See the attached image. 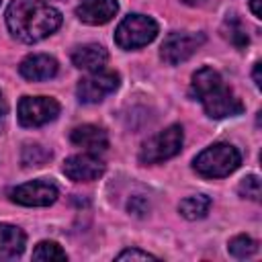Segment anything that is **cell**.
<instances>
[{
	"instance_id": "16",
	"label": "cell",
	"mask_w": 262,
	"mask_h": 262,
	"mask_svg": "<svg viewBox=\"0 0 262 262\" xmlns=\"http://www.w3.org/2000/svg\"><path fill=\"white\" fill-rule=\"evenodd\" d=\"M209 207H211V199L207 194H192L180 201L178 211L184 219L194 221V219H203L209 213Z\"/></svg>"
},
{
	"instance_id": "4",
	"label": "cell",
	"mask_w": 262,
	"mask_h": 262,
	"mask_svg": "<svg viewBox=\"0 0 262 262\" xmlns=\"http://www.w3.org/2000/svg\"><path fill=\"white\" fill-rule=\"evenodd\" d=\"M156 35H158V25L151 16L129 14L119 23L115 31V43L121 49H137L151 43Z\"/></svg>"
},
{
	"instance_id": "14",
	"label": "cell",
	"mask_w": 262,
	"mask_h": 262,
	"mask_svg": "<svg viewBox=\"0 0 262 262\" xmlns=\"http://www.w3.org/2000/svg\"><path fill=\"white\" fill-rule=\"evenodd\" d=\"M25 233L20 227L10 223H0V262L16 260L25 252Z\"/></svg>"
},
{
	"instance_id": "5",
	"label": "cell",
	"mask_w": 262,
	"mask_h": 262,
	"mask_svg": "<svg viewBox=\"0 0 262 262\" xmlns=\"http://www.w3.org/2000/svg\"><path fill=\"white\" fill-rule=\"evenodd\" d=\"M182 127L180 125H170L164 131L156 133L149 137L141 149H139V162L141 164H160L168 158H174L182 149Z\"/></svg>"
},
{
	"instance_id": "2",
	"label": "cell",
	"mask_w": 262,
	"mask_h": 262,
	"mask_svg": "<svg viewBox=\"0 0 262 262\" xmlns=\"http://www.w3.org/2000/svg\"><path fill=\"white\" fill-rule=\"evenodd\" d=\"M192 94L203 102L205 113L211 119H225L235 117L244 111V104L233 94L231 88H227L213 68H201L192 76Z\"/></svg>"
},
{
	"instance_id": "7",
	"label": "cell",
	"mask_w": 262,
	"mask_h": 262,
	"mask_svg": "<svg viewBox=\"0 0 262 262\" xmlns=\"http://www.w3.org/2000/svg\"><path fill=\"white\" fill-rule=\"evenodd\" d=\"M59 115V102L49 96H23L18 102V121L23 127H41Z\"/></svg>"
},
{
	"instance_id": "25",
	"label": "cell",
	"mask_w": 262,
	"mask_h": 262,
	"mask_svg": "<svg viewBox=\"0 0 262 262\" xmlns=\"http://www.w3.org/2000/svg\"><path fill=\"white\" fill-rule=\"evenodd\" d=\"M254 82H256V86L260 88V63H254Z\"/></svg>"
},
{
	"instance_id": "20",
	"label": "cell",
	"mask_w": 262,
	"mask_h": 262,
	"mask_svg": "<svg viewBox=\"0 0 262 262\" xmlns=\"http://www.w3.org/2000/svg\"><path fill=\"white\" fill-rule=\"evenodd\" d=\"M227 250H229V254L235 256V258H250V256H254V254L258 252V244H256L250 235H235V237L229 242Z\"/></svg>"
},
{
	"instance_id": "17",
	"label": "cell",
	"mask_w": 262,
	"mask_h": 262,
	"mask_svg": "<svg viewBox=\"0 0 262 262\" xmlns=\"http://www.w3.org/2000/svg\"><path fill=\"white\" fill-rule=\"evenodd\" d=\"M221 31H223V37H225L233 47H237V49H244V47L250 43L248 33H246V27L242 25V20H239L235 14H229V16L223 20Z\"/></svg>"
},
{
	"instance_id": "9",
	"label": "cell",
	"mask_w": 262,
	"mask_h": 262,
	"mask_svg": "<svg viewBox=\"0 0 262 262\" xmlns=\"http://www.w3.org/2000/svg\"><path fill=\"white\" fill-rule=\"evenodd\" d=\"M10 199L25 207H47L57 199V186L49 180H31L10 190Z\"/></svg>"
},
{
	"instance_id": "12",
	"label": "cell",
	"mask_w": 262,
	"mask_h": 262,
	"mask_svg": "<svg viewBox=\"0 0 262 262\" xmlns=\"http://www.w3.org/2000/svg\"><path fill=\"white\" fill-rule=\"evenodd\" d=\"M18 72L23 78L31 80V82H41V80H49L57 74V61L51 55L45 53H33L29 57H25L18 66Z\"/></svg>"
},
{
	"instance_id": "27",
	"label": "cell",
	"mask_w": 262,
	"mask_h": 262,
	"mask_svg": "<svg viewBox=\"0 0 262 262\" xmlns=\"http://www.w3.org/2000/svg\"><path fill=\"white\" fill-rule=\"evenodd\" d=\"M184 4H199V2H203V0H182Z\"/></svg>"
},
{
	"instance_id": "19",
	"label": "cell",
	"mask_w": 262,
	"mask_h": 262,
	"mask_svg": "<svg viewBox=\"0 0 262 262\" xmlns=\"http://www.w3.org/2000/svg\"><path fill=\"white\" fill-rule=\"evenodd\" d=\"M66 252L59 248V244L55 242H39L33 250V260H41V262H53V260H66Z\"/></svg>"
},
{
	"instance_id": "13",
	"label": "cell",
	"mask_w": 262,
	"mask_h": 262,
	"mask_svg": "<svg viewBox=\"0 0 262 262\" xmlns=\"http://www.w3.org/2000/svg\"><path fill=\"white\" fill-rule=\"evenodd\" d=\"M106 61H108V53L98 43H86V45H80L72 51V63L78 70L98 72L106 66Z\"/></svg>"
},
{
	"instance_id": "6",
	"label": "cell",
	"mask_w": 262,
	"mask_h": 262,
	"mask_svg": "<svg viewBox=\"0 0 262 262\" xmlns=\"http://www.w3.org/2000/svg\"><path fill=\"white\" fill-rule=\"evenodd\" d=\"M203 43H205V33H190V31L170 33L160 47V55L166 63L176 66L186 61L192 53H196Z\"/></svg>"
},
{
	"instance_id": "23",
	"label": "cell",
	"mask_w": 262,
	"mask_h": 262,
	"mask_svg": "<svg viewBox=\"0 0 262 262\" xmlns=\"http://www.w3.org/2000/svg\"><path fill=\"white\" fill-rule=\"evenodd\" d=\"M117 260H158L154 254L149 252H143V250H137V248H131V250H123Z\"/></svg>"
},
{
	"instance_id": "11",
	"label": "cell",
	"mask_w": 262,
	"mask_h": 262,
	"mask_svg": "<svg viewBox=\"0 0 262 262\" xmlns=\"http://www.w3.org/2000/svg\"><path fill=\"white\" fill-rule=\"evenodd\" d=\"M119 10L117 0H80L76 14L86 25H104Z\"/></svg>"
},
{
	"instance_id": "26",
	"label": "cell",
	"mask_w": 262,
	"mask_h": 262,
	"mask_svg": "<svg viewBox=\"0 0 262 262\" xmlns=\"http://www.w3.org/2000/svg\"><path fill=\"white\" fill-rule=\"evenodd\" d=\"M6 111H8V104H6V100H4V96H2V92H0V119L6 115Z\"/></svg>"
},
{
	"instance_id": "10",
	"label": "cell",
	"mask_w": 262,
	"mask_h": 262,
	"mask_svg": "<svg viewBox=\"0 0 262 262\" xmlns=\"http://www.w3.org/2000/svg\"><path fill=\"white\" fill-rule=\"evenodd\" d=\"M102 172H104V162L100 158H96L92 151L72 156L63 162V174L76 182L96 180L98 176H102Z\"/></svg>"
},
{
	"instance_id": "24",
	"label": "cell",
	"mask_w": 262,
	"mask_h": 262,
	"mask_svg": "<svg viewBox=\"0 0 262 262\" xmlns=\"http://www.w3.org/2000/svg\"><path fill=\"white\" fill-rule=\"evenodd\" d=\"M250 8H252V12L260 18L262 16V10H260V0H250Z\"/></svg>"
},
{
	"instance_id": "22",
	"label": "cell",
	"mask_w": 262,
	"mask_h": 262,
	"mask_svg": "<svg viewBox=\"0 0 262 262\" xmlns=\"http://www.w3.org/2000/svg\"><path fill=\"white\" fill-rule=\"evenodd\" d=\"M127 209H129V213H133V215H137V217H143V215L149 211V203H147V199H143V196H131Z\"/></svg>"
},
{
	"instance_id": "21",
	"label": "cell",
	"mask_w": 262,
	"mask_h": 262,
	"mask_svg": "<svg viewBox=\"0 0 262 262\" xmlns=\"http://www.w3.org/2000/svg\"><path fill=\"white\" fill-rule=\"evenodd\" d=\"M237 192L244 196V199H250V201H260V178L250 174L246 176L239 186H237Z\"/></svg>"
},
{
	"instance_id": "1",
	"label": "cell",
	"mask_w": 262,
	"mask_h": 262,
	"mask_svg": "<svg viewBox=\"0 0 262 262\" xmlns=\"http://www.w3.org/2000/svg\"><path fill=\"white\" fill-rule=\"evenodd\" d=\"M59 25L61 12L43 0H10L6 8V27L23 43H37L57 31Z\"/></svg>"
},
{
	"instance_id": "15",
	"label": "cell",
	"mask_w": 262,
	"mask_h": 262,
	"mask_svg": "<svg viewBox=\"0 0 262 262\" xmlns=\"http://www.w3.org/2000/svg\"><path fill=\"white\" fill-rule=\"evenodd\" d=\"M70 139L74 145L78 147H84L92 154L96 151H104L108 147V137H106V131L96 127V125H80L76 127L72 133H70Z\"/></svg>"
},
{
	"instance_id": "3",
	"label": "cell",
	"mask_w": 262,
	"mask_h": 262,
	"mask_svg": "<svg viewBox=\"0 0 262 262\" xmlns=\"http://www.w3.org/2000/svg\"><path fill=\"white\" fill-rule=\"evenodd\" d=\"M239 162L242 156L231 143H213L194 158L192 166L205 178H223L235 172Z\"/></svg>"
},
{
	"instance_id": "18",
	"label": "cell",
	"mask_w": 262,
	"mask_h": 262,
	"mask_svg": "<svg viewBox=\"0 0 262 262\" xmlns=\"http://www.w3.org/2000/svg\"><path fill=\"white\" fill-rule=\"evenodd\" d=\"M51 158V151L39 143H27L20 154V162L25 168H41Z\"/></svg>"
},
{
	"instance_id": "8",
	"label": "cell",
	"mask_w": 262,
	"mask_h": 262,
	"mask_svg": "<svg viewBox=\"0 0 262 262\" xmlns=\"http://www.w3.org/2000/svg\"><path fill=\"white\" fill-rule=\"evenodd\" d=\"M117 88H119V74L98 70V72H92L90 76H86L78 82L76 94H78L80 102L92 104V102H100L104 96H108Z\"/></svg>"
}]
</instances>
